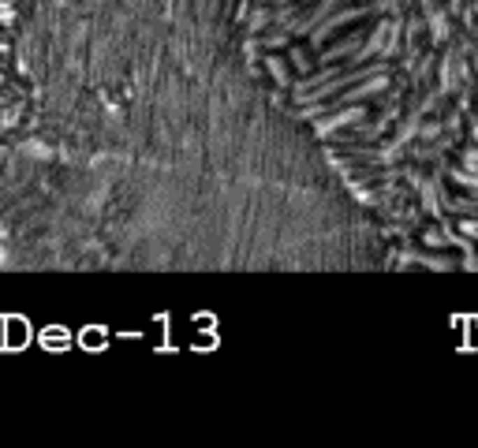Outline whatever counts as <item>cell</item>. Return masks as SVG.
Returning a JSON list of instances; mask_svg holds the SVG:
<instances>
[{"instance_id": "2", "label": "cell", "mask_w": 478, "mask_h": 448, "mask_svg": "<svg viewBox=\"0 0 478 448\" xmlns=\"http://www.w3.org/2000/svg\"><path fill=\"white\" fill-rule=\"evenodd\" d=\"M27 79L19 64V0H0V165L23 124ZM4 266V261H0Z\"/></svg>"}, {"instance_id": "1", "label": "cell", "mask_w": 478, "mask_h": 448, "mask_svg": "<svg viewBox=\"0 0 478 448\" xmlns=\"http://www.w3.org/2000/svg\"><path fill=\"white\" fill-rule=\"evenodd\" d=\"M239 0H19L8 269H329L344 187L258 75Z\"/></svg>"}]
</instances>
